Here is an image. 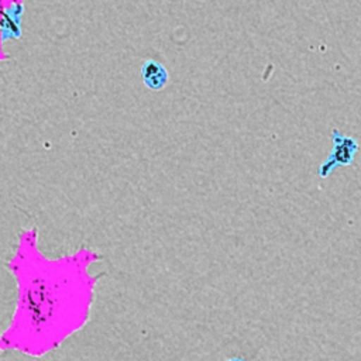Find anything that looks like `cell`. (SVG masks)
<instances>
[{
    "mask_svg": "<svg viewBox=\"0 0 361 361\" xmlns=\"http://www.w3.org/2000/svg\"><path fill=\"white\" fill-rule=\"evenodd\" d=\"M90 247L49 258L38 247V228L18 233L6 268L17 285V306L6 334L62 336L80 327L89 314L94 286L102 274L90 267L102 259Z\"/></svg>",
    "mask_w": 361,
    "mask_h": 361,
    "instance_id": "6da1fadb",
    "label": "cell"
},
{
    "mask_svg": "<svg viewBox=\"0 0 361 361\" xmlns=\"http://www.w3.org/2000/svg\"><path fill=\"white\" fill-rule=\"evenodd\" d=\"M333 148L327 158L319 166L317 175L320 178H327L337 166H347L354 161V155L358 151V142L351 135H344L338 130L331 133Z\"/></svg>",
    "mask_w": 361,
    "mask_h": 361,
    "instance_id": "7a4b0ae2",
    "label": "cell"
},
{
    "mask_svg": "<svg viewBox=\"0 0 361 361\" xmlns=\"http://www.w3.org/2000/svg\"><path fill=\"white\" fill-rule=\"evenodd\" d=\"M24 14V4L20 1L1 3V44L8 38H18L21 35V17Z\"/></svg>",
    "mask_w": 361,
    "mask_h": 361,
    "instance_id": "3957f363",
    "label": "cell"
},
{
    "mask_svg": "<svg viewBox=\"0 0 361 361\" xmlns=\"http://www.w3.org/2000/svg\"><path fill=\"white\" fill-rule=\"evenodd\" d=\"M141 79L142 83L154 92L162 90L169 79V73L166 71V68L155 61V59H147L142 65H141Z\"/></svg>",
    "mask_w": 361,
    "mask_h": 361,
    "instance_id": "277c9868",
    "label": "cell"
},
{
    "mask_svg": "<svg viewBox=\"0 0 361 361\" xmlns=\"http://www.w3.org/2000/svg\"><path fill=\"white\" fill-rule=\"evenodd\" d=\"M228 361H243V360H237V358H231V360H228Z\"/></svg>",
    "mask_w": 361,
    "mask_h": 361,
    "instance_id": "5b68a950",
    "label": "cell"
}]
</instances>
